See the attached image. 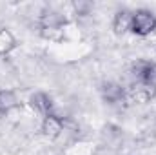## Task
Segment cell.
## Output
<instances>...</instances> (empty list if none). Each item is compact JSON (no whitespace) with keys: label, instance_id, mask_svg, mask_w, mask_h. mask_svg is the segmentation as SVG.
<instances>
[{"label":"cell","instance_id":"obj_5","mask_svg":"<svg viewBox=\"0 0 156 155\" xmlns=\"http://www.w3.org/2000/svg\"><path fill=\"white\" fill-rule=\"evenodd\" d=\"M66 128V119L56 113H49V115L42 117V124H40V131L47 137V139H56L60 137V133Z\"/></svg>","mask_w":156,"mask_h":155},{"label":"cell","instance_id":"obj_8","mask_svg":"<svg viewBox=\"0 0 156 155\" xmlns=\"http://www.w3.org/2000/svg\"><path fill=\"white\" fill-rule=\"evenodd\" d=\"M131 17L133 11L129 9H120L113 17V31L116 35H125L127 31H131Z\"/></svg>","mask_w":156,"mask_h":155},{"label":"cell","instance_id":"obj_7","mask_svg":"<svg viewBox=\"0 0 156 155\" xmlns=\"http://www.w3.org/2000/svg\"><path fill=\"white\" fill-rule=\"evenodd\" d=\"M16 108H20L16 93L13 89H0V117H7Z\"/></svg>","mask_w":156,"mask_h":155},{"label":"cell","instance_id":"obj_6","mask_svg":"<svg viewBox=\"0 0 156 155\" xmlns=\"http://www.w3.org/2000/svg\"><path fill=\"white\" fill-rule=\"evenodd\" d=\"M29 106L40 113L42 117L49 115V113H55V102H53V99L47 95V93H44V91H37V93H33L31 97H29Z\"/></svg>","mask_w":156,"mask_h":155},{"label":"cell","instance_id":"obj_4","mask_svg":"<svg viewBox=\"0 0 156 155\" xmlns=\"http://www.w3.org/2000/svg\"><path fill=\"white\" fill-rule=\"evenodd\" d=\"M100 93H102L104 102H107V104H111V106L122 104V102H125V99H127L125 88H123L122 84H118V82H113V80L104 82L102 88H100Z\"/></svg>","mask_w":156,"mask_h":155},{"label":"cell","instance_id":"obj_1","mask_svg":"<svg viewBox=\"0 0 156 155\" xmlns=\"http://www.w3.org/2000/svg\"><path fill=\"white\" fill-rule=\"evenodd\" d=\"M156 31V15L151 9H136L131 17V33L136 37H149Z\"/></svg>","mask_w":156,"mask_h":155},{"label":"cell","instance_id":"obj_2","mask_svg":"<svg viewBox=\"0 0 156 155\" xmlns=\"http://www.w3.org/2000/svg\"><path fill=\"white\" fill-rule=\"evenodd\" d=\"M133 77L136 78V82L149 89V91H156V62H151V60H136L133 64Z\"/></svg>","mask_w":156,"mask_h":155},{"label":"cell","instance_id":"obj_3","mask_svg":"<svg viewBox=\"0 0 156 155\" xmlns=\"http://www.w3.org/2000/svg\"><path fill=\"white\" fill-rule=\"evenodd\" d=\"M64 26H66V18L60 13L53 11V9L42 11V15H40V29H42V35L45 39H55V33H60Z\"/></svg>","mask_w":156,"mask_h":155},{"label":"cell","instance_id":"obj_9","mask_svg":"<svg viewBox=\"0 0 156 155\" xmlns=\"http://www.w3.org/2000/svg\"><path fill=\"white\" fill-rule=\"evenodd\" d=\"M16 46H18L16 37L7 28H0V55H9Z\"/></svg>","mask_w":156,"mask_h":155}]
</instances>
